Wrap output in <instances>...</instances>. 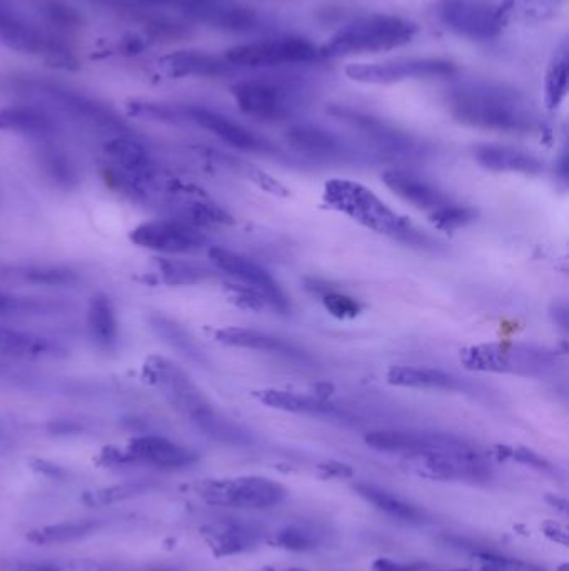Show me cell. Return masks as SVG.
Returning a JSON list of instances; mask_svg holds the SVG:
<instances>
[{
	"label": "cell",
	"instance_id": "obj_1",
	"mask_svg": "<svg viewBox=\"0 0 569 571\" xmlns=\"http://www.w3.org/2000/svg\"><path fill=\"white\" fill-rule=\"evenodd\" d=\"M454 117L468 126L491 131L526 132L533 127V112L513 91L503 87L471 86L451 96Z\"/></svg>",
	"mask_w": 569,
	"mask_h": 571
},
{
	"label": "cell",
	"instance_id": "obj_2",
	"mask_svg": "<svg viewBox=\"0 0 569 571\" xmlns=\"http://www.w3.org/2000/svg\"><path fill=\"white\" fill-rule=\"evenodd\" d=\"M416 34L418 26L414 22L386 14H373L341 27L319 49V57L338 59V57L393 51L409 44Z\"/></svg>",
	"mask_w": 569,
	"mask_h": 571
},
{
	"label": "cell",
	"instance_id": "obj_3",
	"mask_svg": "<svg viewBox=\"0 0 569 571\" xmlns=\"http://www.w3.org/2000/svg\"><path fill=\"white\" fill-rule=\"evenodd\" d=\"M324 198L329 206L376 233L404 241L409 229L413 228L408 221L394 213L393 209H389L371 189L361 186L358 182L344 179L328 182L324 189Z\"/></svg>",
	"mask_w": 569,
	"mask_h": 571
},
{
	"label": "cell",
	"instance_id": "obj_4",
	"mask_svg": "<svg viewBox=\"0 0 569 571\" xmlns=\"http://www.w3.org/2000/svg\"><path fill=\"white\" fill-rule=\"evenodd\" d=\"M461 363L481 373L543 376L556 366L553 351L536 344H478L461 351Z\"/></svg>",
	"mask_w": 569,
	"mask_h": 571
},
{
	"label": "cell",
	"instance_id": "obj_5",
	"mask_svg": "<svg viewBox=\"0 0 569 571\" xmlns=\"http://www.w3.org/2000/svg\"><path fill=\"white\" fill-rule=\"evenodd\" d=\"M209 505L264 510L279 505L286 498L284 486L264 476H239L231 480L204 481L197 486Z\"/></svg>",
	"mask_w": 569,
	"mask_h": 571
},
{
	"label": "cell",
	"instance_id": "obj_6",
	"mask_svg": "<svg viewBox=\"0 0 569 571\" xmlns=\"http://www.w3.org/2000/svg\"><path fill=\"white\" fill-rule=\"evenodd\" d=\"M319 57V49L303 37H279L271 41L249 42L227 49L224 54L231 67H276L308 64Z\"/></svg>",
	"mask_w": 569,
	"mask_h": 571
},
{
	"label": "cell",
	"instance_id": "obj_7",
	"mask_svg": "<svg viewBox=\"0 0 569 571\" xmlns=\"http://www.w3.org/2000/svg\"><path fill=\"white\" fill-rule=\"evenodd\" d=\"M132 243L162 254L196 253L207 243L206 236L182 219H154L132 229Z\"/></svg>",
	"mask_w": 569,
	"mask_h": 571
},
{
	"label": "cell",
	"instance_id": "obj_8",
	"mask_svg": "<svg viewBox=\"0 0 569 571\" xmlns=\"http://www.w3.org/2000/svg\"><path fill=\"white\" fill-rule=\"evenodd\" d=\"M458 72L453 62L443 59H396L374 64H351L346 76L363 84H393L406 79L448 77Z\"/></svg>",
	"mask_w": 569,
	"mask_h": 571
},
{
	"label": "cell",
	"instance_id": "obj_9",
	"mask_svg": "<svg viewBox=\"0 0 569 571\" xmlns=\"http://www.w3.org/2000/svg\"><path fill=\"white\" fill-rule=\"evenodd\" d=\"M144 374L149 383L156 386L164 398L189 420L211 406L192 379L169 359L151 356L144 364Z\"/></svg>",
	"mask_w": 569,
	"mask_h": 571
},
{
	"label": "cell",
	"instance_id": "obj_10",
	"mask_svg": "<svg viewBox=\"0 0 569 571\" xmlns=\"http://www.w3.org/2000/svg\"><path fill=\"white\" fill-rule=\"evenodd\" d=\"M366 445L384 453L413 456L424 453H468L474 448L461 438L429 431L383 430L366 435Z\"/></svg>",
	"mask_w": 569,
	"mask_h": 571
},
{
	"label": "cell",
	"instance_id": "obj_11",
	"mask_svg": "<svg viewBox=\"0 0 569 571\" xmlns=\"http://www.w3.org/2000/svg\"><path fill=\"white\" fill-rule=\"evenodd\" d=\"M209 258L212 263L216 264L219 271H224L232 278H236L239 283L244 284L246 288L256 291L264 299V303L269 304L271 308L279 313H288L291 306L281 286L271 274L267 273L266 269L254 263L252 259L232 253L226 248L209 249Z\"/></svg>",
	"mask_w": 569,
	"mask_h": 571
},
{
	"label": "cell",
	"instance_id": "obj_12",
	"mask_svg": "<svg viewBox=\"0 0 569 571\" xmlns=\"http://www.w3.org/2000/svg\"><path fill=\"white\" fill-rule=\"evenodd\" d=\"M406 463L409 470L431 480L479 481L491 476L488 463L476 450L468 453H424L406 456Z\"/></svg>",
	"mask_w": 569,
	"mask_h": 571
},
{
	"label": "cell",
	"instance_id": "obj_13",
	"mask_svg": "<svg viewBox=\"0 0 569 571\" xmlns=\"http://www.w3.org/2000/svg\"><path fill=\"white\" fill-rule=\"evenodd\" d=\"M439 17L451 31L476 41H488L503 26L501 12L484 0H443Z\"/></svg>",
	"mask_w": 569,
	"mask_h": 571
},
{
	"label": "cell",
	"instance_id": "obj_14",
	"mask_svg": "<svg viewBox=\"0 0 569 571\" xmlns=\"http://www.w3.org/2000/svg\"><path fill=\"white\" fill-rule=\"evenodd\" d=\"M37 92L54 102L62 111L74 117L77 121L84 122L87 126L107 132H124V122L119 119L116 112L101 102L94 101L91 97L84 96L81 92L71 91L67 87L57 86L52 82H39Z\"/></svg>",
	"mask_w": 569,
	"mask_h": 571
},
{
	"label": "cell",
	"instance_id": "obj_15",
	"mask_svg": "<svg viewBox=\"0 0 569 571\" xmlns=\"http://www.w3.org/2000/svg\"><path fill=\"white\" fill-rule=\"evenodd\" d=\"M232 96L237 106L247 116L264 119V121H281L288 117L293 109L291 92L274 82L241 81L232 86Z\"/></svg>",
	"mask_w": 569,
	"mask_h": 571
},
{
	"label": "cell",
	"instance_id": "obj_16",
	"mask_svg": "<svg viewBox=\"0 0 569 571\" xmlns=\"http://www.w3.org/2000/svg\"><path fill=\"white\" fill-rule=\"evenodd\" d=\"M0 44L12 51L46 57L54 62H71V54L44 32L9 12L0 11Z\"/></svg>",
	"mask_w": 569,
	"mask_h": 571
},
{
	"label": "cell",
	"instance_id": "obj_17",
	"mask_svg": "<svg viewBox=\"0 0 569 571\" xmlns=\"http://www.w3.org/2000/svg\"><path fill=\"white\" fill-rule=\"evenodd\" d=\"M106 154L117 167V174L126 179L137 193H142L146 182L156 179L157 164L151 152L141 142L127 136H117L107 142Z\"/></svg>",
	"mask_w": 569,
	"mask_h": 571
},
{
	"label": "cell",
	"instance_id": "obj_18",
	"mask_svg": "<svg viewBox=\"0 0 569 571\" xmlns=\"http://www.w3.org/2000/svg\"><path fill=\"white\" fill-rule=\"evenodd\" d=\"M182 112H184V117L196 122L197 126L212 132L221 141L227 142L229 146L236 147V149L251 152H271L274 149L264 137L257 136L256 132L249 131L239 122L232 121L221 112L211 111L206 107H186L182 109Z\"/></svg>",
	"mask_w": 569,
	"mask_h": 571
},
{
	"label": "cell",
	"instance_id": "obj_19",
	"mask_svg": "<svg viewBox=\"0 0 569 571\" xmlns=\"http://www.w3.org/2000/svg\"><path fill=\"white\" fill-rule=\"evenodd\" d=\"M127 455L131 456L132 461L156 466L161 470H181L197 461V453L159 435L132 438Z\"/></svg>",
	"mask_w": 569,
	"mask_h": 571
},
{
	"label": "cell",
	"instance_id": "obj_20",
	"mask_svg": "<svg viewBox=\"0 0 569 571\" xmlns=\"http://www.w3.org/2000/svg\"><path fill=\"white\" fill-rule=\"evenodd\" d=\"M383 181L403 201L413 204L414 208L429 211V213L451 201L441 189L413 171L389 169L384 172Z\"/></svg>",
	"mask_w": 569,
	"mask_h": 571
},
{
	"label": "cell",
	"instance_id": "obj_21",
	"mask_svg": "<svg viewBox=\"0 0 569 571\" xmlns=\"http://www.w3.org/2000/svg\"><path fill=\"white\" fill-rule=\"evenodd\" d=\"M67 349L54 339L0 324V356L16 359H54Z\"/></svg>",
	"mask_w": 569,
	"mask_h": 571
},
{
	"label": "cell",
	"instance_id": "obj_22",
	"mask_svg": "<svg viewBox=\"0 0 569 571\" xmlns=\"http://www.w3.org/2000/svg\"><path fill=\"white\" fill-rule=\"evenodd\" d=\"M219 343L231 348L252 349V351H266V353L279 354L284 358L308 359V353L299 348L298 344L288 339L279 338L274 334L262 333L256 329L226 328L216 333Z\"/></svg>",
	"mask_w": 569,
	"mask_h": 571
},
{
	"label": "cell",
	"instance_id": "obj_23",
	"mask_svg": "<svg viewBox=\"0 0 569 571\" xmlns=\"http://www.w3.org/2000/svg\"><path fill=\"white\" fill-rule=\"evenodd\" d=\"M479 166L493 172H514L534 176L543 171V162L529 152L499 144H481L474 147Z\"/></svg>",
	"mask_w": 569,
	"mask_h": 571
},
{
	"label": "cell",
	"instance_id": "obj_24",
	"mask_svg": "<svg viewBox=\"0 0 569 571\" xmlns=\"http://www.w3.org/2000/svg\"><path fill=\"white\" fill-rule=\"evenodd\" d=\"M87 334L92 343L101 351H114L119 344V318L117 309L107 294L92 296L87 308Z\"/></svg>",
	"mask_w": 569,
	"mask_h": 571
},
{
	"label": "cell",
	"instance_id": "obj_25",
	"mask_svg": "<svg viewBox=\"0 0 569 571\" xmlns=\"http://www.w3.org/2000/svg\"><path fill=\"white\" fill-rule=\"evenodd\" d=\"M159 67L166 76L181 77H217L231 71L224 57L211 56L204 52L181 51L162 57Z\"/></svg>",
	"mask_w": 569,
	"mask_h": 571
},
{
	"label": "cell",
	"instance_id": "obj_26",
	"mask_svg": "<svg viewBox=\"0 0 569 571\" xmlns=\"http://www.w3.org/2000/svg\"><path fill=\"white\" fill-rule=\"evenodd\" d=\"M0 131L14 132L37 141H49L56 134V122L47 112L34 106H11L0 109Z\"/></svg>",
	"mask_w": 569,
	"mask_h": 571
},
{
	"label": "cell",
	"instance_id": "obj_27",
	"mask_svg": "<svg viewBox=\"0 0 569 571\" xmlns=\"http://www.w3.org/2000/svg\"><path fill=\"white\" fill-rule=\"evenodd\" d=\"M202 535L206 536L207 543L217 556L239 555L256 548L261 540L256 528L236 521H221L206 526Z\"/></svg>",
	"mask_w": 569,
	"mask_h": 571
},
{
	"label": "cell",
	"instance_id": "obj_28",
	"mask_svg": "<svg viewBox=\"0 0 569 571\" xmlns=\"http://www.w3.org/2000/svg\"><path fill=\"white\" fill-rule=\"evenodd\" d=\"M389 385L409 390L461 391L463 383L454 374L423 366H393L388 371Z\"/></svg>",
	"mask_w": 569,
	"mask_h": 571
},
{
	"label": "cell",
	"instance_id": "obj_29",
	"mask_svg": "<svg viewBox=\"0 0 569 571\" xmlns=\"http://www.w3.org/2000/svg\"><path fill=\"white\" fill-rule=\"evenodd\" d=\"M288 141L304 156L333 161L344 156L343 142L331 132L319 127L299 126L288 132Z\"/></svg>",
	"mask_w": 569,
	"mask_h": 571
},
{
	"label": "cell",
	"instance_id": "obj_30",
	"mask_svg": "<svg viewBox=\"0 0 569 571\" xmlns=\"http://www.w3.org/2000/svg\"><path fill=\"white\" fill-rule=\"evenodd\" d=\"M147 323L157 338H161L164 343L169 344L172 349H176L182 356L191 359L194 363L207 364L206 354L196 339L192 338L186 328L169 318L166 314L151 313L147 316Z\"/></svg>",
	"mask_w": 569,
	"mask_h": 571
},
{
	"label": "cell",
	"instance_id": "obj_31",
	"mask_svg": "<svg viewBox=\"0 0 569 571\" xmlns=\"http://www.w3.org/2000/svg\"><path fill=\"white\" fill-rule=\"evenodd\" d=\"M191 421L201 433L214 441L224 443V445L249 446L254 441L246 428H242L241 425H237L226 416L219 415L212 406H207L206 410L199 411L194 418H191Z\"/></svg>",
	"mask_w": 569,
	"mask_h": 571
},
{
	"label": "cell",
	"instance_id": "obj_32",
	"mask_svg": "<svg viewBox=\"0 0 569 571\" xmlns=\"http://www.w3.org/2000/svg\"><path fill=\"white\" fill-rule=\"evenodd\" d=\"M37 157H39V166H41L42 174L57 189L72 191L74 187L79 186L81 176H79L76 164L59 147L52 146L49 142L44 141V146L39 149Z\"/></svg>",
	"mask_w": 569,
	"mask_h": 571
},
{
	"label": "cell",
	"instance_id": "obj_33",
	"mask_svg": "<svg viewBox=\"0 0 569 571\" xmlns=\"http://www.w3.org/2000/svg\"><path fill=\"white\" fill-rule=\"evenodd\" d=\"M257 400L274 410L299 413V415H329L334 408L321 398L294 393V391L264 390L257 391Z\"/></svg>",
	"mask_w": 569,
	"mask_h": 571
},
{
	"label": "cell",
	"instance_id": "obj_34",
	"mask_svg": "<svg viewBox=\"0 0 569 571\" xmlns=\"http://www.w3.org/2000/svg\"><path fill=\"white\" fill-rule=\"evenodd\" d=\"M354 490L361 498L376 506L379 511H383L386 515L401 521H409V523L423 521V511L408 501H404L403 498H399L398 495H394L391 491L376 485H368V483H358V485H354Z\"/></svg>",
	"mask_w": 569,
	"mask_h": 571
},
{
	"label": "cell",
	"instance_id": "obj_35",
	"mask_svg": "<svg viewBox=\"0 0 569 571\" xmlns=\"http://www.w3.org/2000/svg\"><path fill=\"white\" fill-rule=\"evenodd\" d=\"M568 44L566 41L554 51L544 79V102L549 111L558 109L568 94Z\"/></svg>",
	"mask_w": 569,
	"mask_h": 571
},
{
	"label": "cell",
	"instance_id": "obj_36",
	"mask_svg": "<svg viewBox=\"0 0 569 571\" xmlns=\"http://www.w3.org/2000/svg\"><path fill=\"white\" fill-rule=\"evenodd\" d=\"M99 523L92 520L69 521V523H59V525L42 526L37 530L29 531L27 540L36 545H57V543H67V541L81 540L92 535L99 528Z\"/></svg>",
	"mask_w": 569,
	"mask_h": 571
},
{
	"label": "cell",
	"instance_id": "obj_37",
	"mask_svg": "<svg viewBox=\"0 0 569 571\" xmlns=\"http://www.w3.org/2000/svg\"><path fill=\"white\" fill-rule=\"evenodd\" d=\"M159 273H161L164 283L171 286H189V284H199L211 278V273L202 266L194 263H187L181 259H159Z\"/></svg>",
	"mask_w": 569,
	"mask_h": 571
},
{
	"label": "cell",
	"instance_id": "obj_38",
	"mask_svg": "<svg viewBox=\"0 0 569 571\" xmlns=\"http://www.w3.org/2000/svg\"><path fill=\"white\" fill-rule=\"evenodd\" d=\"M272 543L289 551L314 550L321 543V533L306 525L284 526L274 533Z\"/></svg>",
	"mask_w": 569,
	"mask_h": 571
},
{
	"label": "cell",
	"instance_id": "obj_39",
	"mask_svg": "<svg viewBox=\"0 0 569 571\" xmlns=\"http://www.w3.org/2000/svg\"><path fill=\"white\" fill-rule=\"evenodd\" d=\"M478 213L473 208L461 206V204L449 201L436 211L429 213V221L434 224V228L444 233H454L458 229L466 228L468 224L473 223Z\"/></svg>",
	"mask_w": 569,
	"mask_h": 571
},
{
	"label": "cell",
	"instance_id": "obj_40",
	"mask_svg": "<svg viewBox=\"0 0 569 571\" xmlns=\"http://www.w3.org/2000/svg\"><path fill=\"white\" fill-rule=\"evenodd\" d=\"M147 490H149V485L146 483H124V485L109 486L102 490L87 491L86 495L82 496V501L89 506L114 505L119 501L142 495Z\"/></svg>",
	"mask_w": 569,
	"mask_h": 571
},
{
	"label": "cell",
	"instance_id": "obj_41",
	"mask_svg": "<svg viewBox=\"0 0 569 571\" xmlns=\"http://www.w3.org/2000/svg\"><path fill=\"white\" fill-rule=\"evenodd\" d=\"M57 311V304L47 299L22 298L0 291V314H49Z\"/></svg>",
	"mask_w": 569,
	"mask_h": 571
},
{
	"label": "cell",
	"instance_id": "obj_42",
	"mask_svg": "<svg viewBox=\"0 0 569 571\" xmlns=\"http://www.w3.org/2000/svg\"><path fill=\"white\" fill-rule=\"evenodd\" d=\"M22 276L32 284H42V286H72L79 281L71 269L51 268V266H34L22 271Z\"/></svg>",
	"mask_w": 569,
	"mask_h": 571
},
{
	"label": "cell",
	"instance_id": "obj_43",
	"mask_svg": "<svg viewBox=\"0 0 569 571\" xmlns=\"http://www.w3.org/2000/svg\"><path fill=\"white\" fill-rule=\"evenodd\" d=\"M129 114L134 117H141L146 121L154 122H179L184 117V112L176 107L167 106V104H157V102L132 101L127 104Z\"/></svg>",
	"mask_w": 569,
	"mask_h": 571
},
{
	"label": "cell",
	"instance_id": "obj_44",
	"mask_svg": "<svg viewBox=\"0 0 569 571\" xmlns=\"http://www.w3.org/2000/svg\"><path fill=\"white\" fill-rule=\"evenodd\" d=\"M321 299H323L324 308L328 309L334 318L353 319L363 311V306L358 299H354L348 294L338 293L333 289H324L321 293Z\"/></svg>",
	"mask_w": 569,
	"mask_h": 571
},
{
	"label": "cell",
	"instance_id": "obj_45",
	"mask_svg": "<svg viewBox=\"0 0 569 571\" xmlns=\"http://www.w3.org/2000/svg\"><path fill=\"white\" fill-rule=\"evenodd\" d=\"M184 221L192 226H209V224H229L232 218L224 209L217 208L214 204L192 203L187 206Z\"/></svg>",
	"mask_w": 569,
	"mask_h": 571
},
{
	"label": "cell",
	"instance_id": "obj_46",
	"mask_svg": "<svg viewBox=\"0 0 569 571\" xmlns=\"http://www.w3.org/2000/svg\"><path fill=\"white\" fill-rule=\"evenodd\" d=\"M479 571H546L541 566L528 561L514 560L506 556L483 553L479 555Z\"/></svg>",
	"mask_w": 569,
	"mask_h": 571
},
{
	"label": "cell",
	"instance_id": "obj_47",
	"mask_svg": "<svg viewBox=\"0 0 569 571\" xmlns=\"http://www.w3.org/2000/svg\"><path fill=\"white\" fill-rule=\"evenodd\" d=\"M373 571H428V566L421 563H401V561L389 560V558H379L374 561Z\"/></svg>",
	"mask_w": 569,
	"mask_h": 571
},
{
	"label": "cell",
	"instance_id": "obj_48",
	"mask_svg": "<svg viewBox=\"0 0 569 571\" xmlns=\"http://www.w3.org/2000/svg\"><path fill=\"white\" fill-rule=\"evenodd\" d=\"M511 458L519 461V463H524V465L533 466V468H538V470L549 471L551 470V465L548 461L541 458V456L536 455L533 451L524 450V448H518V450H509L508 453Z\"/></svg>",
	"mask_w": 569,
	"mask_h": 571
},
{
	"label": "cell",
	"instance_id": "obj_49",
	"mask_svg": "<svg viewBox=\"0 0 569 571\" xmlns=\"http://www.w3.org/2000/svg\"><path fill=\"white\" fill-rule=\"evenodd\" d=\"M14 571H66V565L56 561H19Z\"/></svg>",
	"mask_w": 569,
	"mask_h": 571
},
{
	"label": "cell",
	"instance_id": "obj_50",
	"mask_svg": "<svg viewBox=\"0 0 569 571\" xmlns=\"http://www.w3.org/2000/svg\"><path fill=\"white\" fill-rule=\"evenodd\" d=\"M541 530L544 531V535L548 536L549 540L556 541V543H561V545H568V530L564 528L563 525L559 523H554V521H548L541 526Z\"/></svg>",
	"mask_w": 569,
	"mask_h": 571
},
{
	"label": "cell",
	"instance_id": "obj_51",
	"mask_svg": "<svg viewBox=\"0 0 569 571\" xmlns=\"http://www.w3.org/2000/svg\"><path fill=\"white\" fill-rule=\"evenodd\" d=\"M32 470H36L37 473L41 475L49 476V478H64L66 476V471L62 470L61 466L52 465L49 461L34 460L31 463Z\"/></svg>",
	"mask_w": 569,
	"mask_h": 571
},
{
	"label": "cell",
	"instance_id": "obj_52",
	"mask_svg": "<svg viewBox=\"0 0 569 571\" xmlns=\"http://www.w3.org/2000/svg\"><path fill=\"white\" fill-rule=\"evenodd\" d=\"M551 316H553L554 323L558 324L559 328H568V308H566V304H554Z\"/></svg>",
	"mask_w": 569,
	"mask_h": 571
},
{
	"label": "cell",
	"instance_id": "obj_53",
	"mask_svg": "<svg viewBox=\"0 0 569 571\" xmlns=\"http://www.w3.org/2000/svg\"><path fill=\"white\" fill-rule=\"evenodd\" d=\"M124 49H126L127 52L134 54V52L142 51V49H144V44H142L137 37H132V39H127V41L124 42Z\"/></svg>",
	"mask_w": 569,
	"mask_h": 571
},
{
	"label": "cell",
	"instance_id": "obj_54",
	"mask_svg": "<svg viewBox=\"0 0 569 571\" xmlns=\"http://www.w3.org/2000/svg\"><path fill=\"white\" fill-rule=\"evenodd\" d=\"M282 571H308V570H303V568H288V570H282Z\"/></svg>",
	"mask_w": 569,
	"mask_h": 571
},
{
	"label": "cell",
	"instance_id": "obj_55",
	"mask_svg": "<svg viewBox=\"0 0 569 571\" xmlns=\"http://www.w3.org/2000/svg\"><path fill=\"white\" fill-rule=\"evenodd\" d=\"M444 571H473V570H444Z\"/></svg>",
	"mask_w": 569,
	"mask_h": 571
}]
</instances>
